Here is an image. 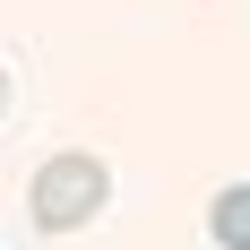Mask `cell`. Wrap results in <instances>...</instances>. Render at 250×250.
Listing matches in <instances>:
<instances>
[{"label": "cell", "instance_id": "1", "mask_svg": "<svg viewBox=\"0 0 250 250\" xmlns=\"http://www.w3.org/2000/svg\"><path fill=\"white\" fill-rule=\"evenodd\" d=\"M104 199H112V173H104V155H86V147L52 155L43 173H35V190H26V207H35L43 233H78Z\"/></svg>", "mask_w": 250, "mask_h": 250}, {"label": "cell", "instance_id": "2", "mask_svg": "<svg viewBox=\"0 0 250 250\" xmlns=\"http://www.w3.org/2000/svg\"><path fill=\"white\" fill-rule=\"evenodd\" d=\"M207 233H216V250H250V181L216 190V207H207Z\"/></svg>", "mask_w": 250, "mask_h": 250}, {"label": "cell", "instance_id": "3", "mask_svg": "<svg viewBox=\"0 0 250 250\" xmlns=\"http://www.w3.org/2000/svg\"><path fill=\"white\" fill-rule=\"evenodd\" d=\"M0 112H9V69H0Z\"/></svg>", "mask_w": 250, "mask_h": 250}]
</instances>
